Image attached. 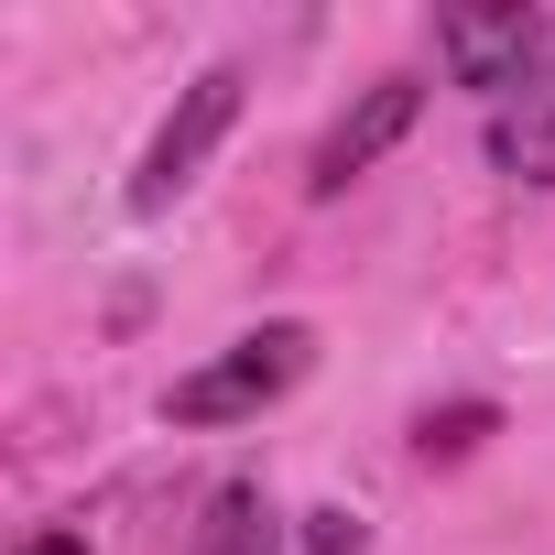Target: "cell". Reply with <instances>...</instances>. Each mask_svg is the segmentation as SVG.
Instances as JSON below:
<instances>
[{
	"instance_id": "cell-1",
	"label": "cell",
	"mask_w": 555,
	"mask_h": 555,
	"mask_svg": "<svg viewBox=\"0 0 555 555\" xmlns=\"http://www.w3.org/2000/svg\"><path fill=\"white\" fill-rule=\"evenodd\" d=\"M306 371H317V338L284 317V327H250L229 360L185 371V382L164 392V414H175V425H240V414H261V403H284Z\"/></svg>"
},
{
	"instance_id": "cell-2",
	"label": "cell",
	"mask_w": 555,
	"mask_h": 555,
	"mask_svg": "<svg viewBox=\"0 0 555 555\" xmlns=\"http://www.w3.org/2000/svg\"><path fill=\"white\" fill-rule=\"evenodd\" d=\"M436 55H447L457 88H479V99L501 109V99H522V88L555 66V23L522 12V0H501V12H447V23H436Z\"/></svg>"
},
{
	"instance_id": "cell-3",
	"label": "cell",
	"mask_w": 555,
	"mask_h": 555,
	"mask_svg": "<svg viewBox=\"0 0 555 555\" xmlns=\"http://www.w3.org/2000/svg\"><path fill=\"white\" fill-rule=\"evenodd\" d=\"M229 120H240V66H207V77L175 99V120L153 131V153H142V175H131V207H142V218H164V207L196 185V164L229 142Z\"/></svg>"
},
{
	"instance_id": "cell-4",
	"label": "cell",
	"mask_w": 555,
	"mask_h": 555,
	"mask_svg": "<svg viewBox=\"0 0 555 555\" xmlns=\"http://www.w3.org/2000/svg\"><path fill=\"white\" fill-rule=\"evenodd\" d=\"M414 120H425V88H414V77L360 88V109H349V120L317 142V175H306V185H317V196H338V185H349V175H371V164H382V153H392Z\"/></svg>"
},
{
	"instance_id": "cell-5",
	"label": "cell",
	"mask_w": 555,
	"mask_h": 555,
	"mask_svg": "<svg viewBox=\"0 0 555 555\" xmlns=\"http://www.w3.org/2000/svg\"><path fill=\"white\" fill-rule=\"evenodd\" d=\"M490 164H501L512 185H555V66H544L522 99L490 109Z\"/></svg>"
},
{
	"instance_id": "cell-6",
	"label": "cell",
	"mask_w": 555,
	"mask_h": 555,
	"mask_svg": "<svg viewBox=\"0 0 555 555\" xmlns=\"http://www.w3.org/2000/svg\"><path fill=\"white\" fill-rule=\"evenodd\" d=\"M196 555H284V512L261 501V479H218V490H207Z\"/></svg>"
},
{
	"instance_id": "cell-7",
	"label": "cell",
	"mask_w": 555,
	"mask_h": 555,
	"mask_svg": "<svg viewBox=\"0 0 555 555\" xmlns=\"http://www.w3.org/2000/svg\"><path fill=\"white\" fill-rule=\"evenodd\" d=\"M479 425H490V414H479V403H457V414H447V425H436V414H425V457H457V447H468V436H479Z\"/></svg>"
},
{
	"instance_id": "cell-8",
	"label": "cell",
	"mask_w": 555,
	"mask_h": 555,
	"mask_svg": "<svg viewBox=\"0 0 555 555\" xmlns=\"http://www.w3.org/2000/svg\"><path fill=\"white\" fill-rule=\"evenodd\" d=\"M306 544L317 555H360V512H306Z\"/></svg>"
},
{
	"instance_id": "cell-9",
	"label": "cell",
	"mask_w": 555,
	"mask_h": 555,
	"mask_svg": "<svg viewBox=\"0 0 555 555\" xmlns=\"http://www.w3.org/2000/svg\"><path fill=\"white\" fill-rule=\"evenodd\" d=\"M23 555H88V544H77V533H34Z\"/></svg>"
}]
</instances>
